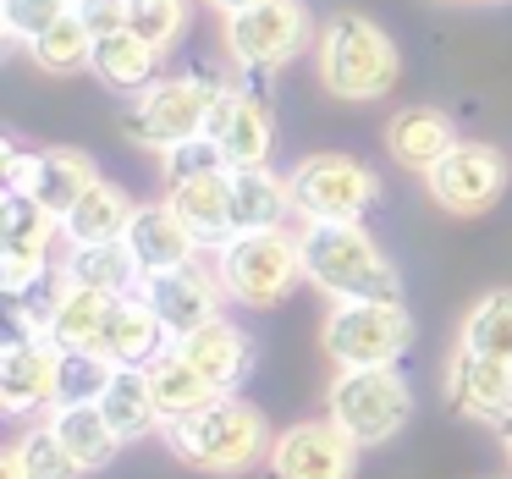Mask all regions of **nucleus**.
<instances>
[{"label":"nucleus","mask_w":512,"mask_h":479,"mask_svg":"<svg viewBox=\"0 0 512 479\" xmlns=\"http://www.w3.org/2000/svg\"><path fill=\"white\" fill-rule=\"evenodd\" d=\"M100 182V166H94L83 149H39L34 166H28V188L45 210H56L61 221H67V210L83 199V193Z\"/></svg>","instance_id":"nucleus-23"},{"label":"nucleus","mask_w":512,"mask_h":479,"mask_svg":"<svg viewBox=\"0 0 512 479\" xmlns=\"http://www.w3.org/2000/svg\"><path fill=\"white\" fill-rule=\"evenodd\" d=\"M67 12H78V0H0V28H6L12 45H34Z\"/></svg>","instance_id":"nucleus-35"},{"label":"nucleus","mask_w":512,"mask_h":479,"mask_svg":"<svg viewBox=\"0 0 512 479\" xmlns=\"http://www.w3.org/2000/svg\"><path fill=\"white\" fill-rule=\"evenodd\" d=\"M133 215H138V204L127 199L116 182L100 177V182H94V188L67 210L61 232H67V243H122L127 226H133Z\"/></svg>","instance_id":"nucleus-29"},{"label":"nucleus","mask_w":512,"mask_h":479,"mask_svg":"<svg viewBox=\"0 0 512 479\" xmlns=\"http://www.w3.org/2000/svg\"><path fill=\"white\" fill-rule=\"evenodd\" d=\"M144 298H149V309L160 314V325L171 331V342H177V336H193L199 325L221 320L226 281H221V270H210V265L193 259V265L144 276Z\"/></svg>","instance_id":"nucleus-14"},{"label":"nucleus","mask_w":512,"mask_h":479,"mask_svg":"<svg viewBox=\"0 0 512 479\" xmlns=\"http://www.w3.org/2000/svg\"><path fill=\"white\" fill-rule=\"evenodd\" d=\"M171 210L199 232L204 248H221L226 237L237 232L232 226V166H215V171H199L188 182H171L166 188Z\"/></svg>","instance_id":"nucleus-19"},{"label":"nucleus","mask_w":512,"mask_h":479,"mask_svg":"<svg viewBox=\"0 0 512 479\" xmlns=\"http://www.w3.org/2000/svg\"><path fill=\"white\" fill-rule=\"evenodd\" d=\"M78 12L94 28V39L111 34V28H127V0H78Z\"/></svg>","instance_id":"nucleus-38"},{"label":"nucleus","mask_w":512,"mask_h":479,"mask_svg":"<svg viewBox=\"0 0 512 479\" xmlns=\"http://www.w3.org/2000/svg\"><path fill=\"white\" fill-rule=\"evenodd\" d=\"M127 28L144 39L149 50H177L193 28V0H127Z\"/></svg>","instance_id":"nucleus-33"},{"label":"nucleus","mask_w":512,"mask_h":479,"mask_svg":"<svg viewBox=\"0 0 512 479\" xmlns=\"http://www.w3.org/2000/svg\"><path fill=\"white\" fill-rule=\"evenodd\" d=\"M111 292H94V287H78L67 281L56 298V314H50L45 336L61 347V353H100V336H105V320H111Z\"/></svg>","instance_id":"nucleus-26"},{"label":"nucleus","mask_w":512,"mask_h":479,"mask_svg":"<svg viewBox=\"0 0 512 479\" xmlns=\"http://www.w3.org/2000/svg\"><path fill=\"white\" fill-rule=\"evenodd\" d=\"M215 166H226L221 144H215L210 133H204V138H188V144L166 149V188H171V182H188V177H199V171H215Z\"/></svg>","instance_id":"nucleus-37"},{"label":"nucleus","mask_w":512,"mask_h":479,"mask_svg":"<svg viewBox=\"0 0 512 479\" xmlns=\"http://www.w3.org/2000/svg\"><path fill=\"white\" fill-rule=\"evenodd\" d=\"M490 6H496V0H490Z\"/></svg>","instance_id":"nucleus-42"},{"label":"nucleus","mask_w":512,"mask_h":479,"mask_svg":"<svg viewBox=\"0 0 512 479\" xmlns=\"http://www.w3.org/2000/svg\"><path fill=\"white\" fill-rule=\"evenodd\" d=\"M314 67H320V83L336 100H386V94L397 89L402 56L386 39V28H375L369 17L342 12V17L325 23Z\"/></svg>","instance_id":"nucleus-4"},{"label":"nucleus","mask_w":512,"mask_h":479,"mask_svg":"<svg viewBox=\"0 0 512 479\" xmlns=\"http://www.w3.org/2000/svg\"><path fill=\"white\" fill-rule=\"evenodd\" d=\"M166 342H171V331L160 325V314L149 309L144 292H127V298L111 303V320H105V336H100V353L111 358L116 369H144Z\"/></svg>","instance_id":"nucleus-20"},{"label":"nucleus","mask_w":512,"mask_h":479,"mask_svg":"<svg viewBox=\"0 0 512 479\" xmlns=\"http://www.w3.org/2000/svg\"><path fill=\"white\" fill-rule=\"evenodd\" d=\"M28 56L39 61V72H56V78L83 72L94 61V28L83 23V12H67L61 23H50L45 34L28 45Z\"/></svg>","instance_id":"nucleus-31"},{"label":"nucleus","mask_w":512,"mask_h":479,"mask_svg":"<svg viewBox=\"0 0 512 479\" xmlns=\"http://www.w3.org/2000/svg\"><path fill=\"white\" fill-rule=\"evenodd\" d=\"M144 375H149V391H155V408H160V419H188V413H199V408H210L221 391L204 380V369L193 364L188 353H182V342H166L155 358L144 364Z\"/></svg>","instance_id":"nucleus-21"},{"label":"nucleus","mask_w":512,"mask_h":479,"mask_svg":"<svg viewBox=\"0 0 512 479\" xmlns=\"http://www.w3.org/2000/svg\"><path fill=\"white\" fill-rule=\"evenodd\" d=\"M61 402V347L50 336L17 331L0 353V408L6 419H28Z\"/></svg>","instance_id":"nucleus-13"},{"label":"nucleus","mask_w":512,"mask_h":479,"mask_svg":"<svg viewBox=\"0 0 512 479\" xmlns=\"http://www.w3.org/2000/svg\"><path fill=\"white\" fill-rule=\"evenodd\" d=\"M413 347V314L402 298H342L325 314V353L336 369H375L397 364Z\"/></svg>","instance_id":"nucleus-7"},{"label":"nucleus","mask_w":512,"mask_h":479,"mask_svg":"<svg viewBox=\"0 0 512 479\" xmlns=\"http://www.w3.org/2000/svg\"><path fill=\"white\" fill-rule=\"evenodd\" d=\"M364 446L336 419H309L276 435L270 446V479H353Z\"/></svg>","instance_id":"nucleus-12"},{"label":"nucleus","mask_w":512,"mask_h":479,"mask_svg":"<svg viewBox=\"0 0 512 479\" xmlns=\"http://www.w3.org/2000/svg\"><path fill=\"white\" fill-rule=\"evenodd\" d=\"M446 402H452L463 419L507 424L512 419V364L485 358V353L457 342L452 364H446Z\"/></svg>","instance_id":"nucleus-15"},{"label":"nucleus","mask_w":512,"mask_h":479,"mask_svg":"<svg viewBox=\"0 0 512 479\" xmlns=\"http://www.w3.org/2000/svg\"><path fill=\"white\" fill-rule=\"evenodd\" d=\"M501 446H507V463H512V419L501 424Z\"/></svg>","instance_id":"nucleus-41"},{"label":"nucleus","mask_w":512,"mask_h":479,"mask_svg":"<svg viewBox=\"0 0 512 479\" xmlns=\"http://www.w3.org/2000/svg\"><path fill=\"white\" fill-rule=\"evenodd\" d=\"M463 347H474V353H485V358L512 364V287L485 292V298L468 309V320H463Z\"/></svg>","instance_id":"nucleus-32"},{"label":"nucleus","mask_w":512,"mask_h":479,"mask_svg":"<svg viewBox=\"0 0 512 479\" xmlns=\"http://www.w3.org/2000/svg\"><path fill=\"white\" fill-rule=\"evenodd\" d=\"M116 364L105 353H61V402H100Z\"/></svg>","instance_id":"nucleus-36"},{"label":"nucleus","mask_w":512,"mask_h":479,"mask_svg":"<svg viewBox=\"0 0 512 479\" xmlns=\"http://www.w3.org/2000/svg\"><path fill=\"white\" fill-rule=\"evenodd\" d=\"M210 6H215V12L232 17V12H243V6H259V0H210Z\"/></svg>","instance_id":"nucleus-40"},{"label":"nucleus","mask_w":512,"mask_h":479,"mask_svg":"<svg viewBox=\"0 0 512 479\" xmlns=\"http://www.w3.org/2000/svg\"><path fill=\"white\" fill-rule=\"evenodd\" d=\"M56 237H67L56 210H45L34 193H6V204H0V281H6V298H23L34 281H45Z\"/></svg>","instance_id":"nucleus-10"},{"label":"nucleus","mask_w":512,"mask_h":479,"mask_svg":"<svg viewBox=\"0 0 512 479\" xmlns=\"http://www.w3.org/2000/svg\"><path fill=\"white\" fill-rule=\"evenodd\" d=\"M177 342H182V353L204 369V380H210L221 397H232L248 380V369H254V336H248L243 325H232L226 314L210 325H199L193 336H177Z\"/></svg>","instance_id":"nucleus-18"},{"label":"nucleus","mask_w":512,"mask_h":479,"mask_svg":"<svg viewBox=\"0 0 512 479\" xmlns=\"http://www.w3.org/2000/svg\"><path fill=\"white\" fill-rule=\"evenodd\" d=\"M61 276L78 281V287H94V292H111V298H127V292H144V265L138 254L122 243H72Z\"/></svg>","instance_id":"nucleus-25"},{"label":"nucleus","mask_w":512,"mask_h":479,"mask_svg":"<svg viewBox=\"0 0 512 479\" xmlns=\"http://www.w3.org/2000/svg\"><path fill=\"white\" fill-rule=\"evenodd\" d=\"M424 182H430V199L441 204V210L485 215L490 204L507 193L512 166H507V155H501L496 144H468V138H457V144L424 171Z\"/></svg>","instance_id":"nucleus-11"},{"label":"nucleus","mask_w":512,"mask_h":479,"mask_svg":"<svg viewBox=\"0 0 512 479\" xmlns=\"http://www.w3.org/2000/svg\"><path fill=\"white\" fill-rule=\"evenodd\" d=\"M331 419L353 435L358 446H386L402 435V424L413 419V391L397 375V364H375V369H342L325 391Z\"/></svg>","instance_id":"nucleus-5"},{"label":"nucleus","mask_w":512,"mask_h":479,"mask_svg":"<svg viewBox=\"0 0 512 479\" xmlns=\"http://www.w3.org/2000/svg\"><path fill=\"white\" fill-rule=\"evenodd\" d=\"M50 430L67 441V452L83 463V474H94V468H111L116 452H122V435H116V424L105 419L100 402H56L50 408Z\"/></svg>","instance_id":"nucleus-22"},{"label":"nucleus","mask_w":512,"mask_h":479,"mask_svg":"<svg viewBox=\"0 0 512 479\" xmlns=\"http://www.w3.org/2000/svg\"><path fill=\"white\" fill-rule=\"evenodd\" d=\"M0 479H28L23 463H17V452H0Z\"/></svg>","instance_id":"nucleus-39"},{"label":"nucleus","mask_w":512,"mask_h":479,"mask_svg":"<svg viewBox=\"0 0 512 479\" xmlns=\"http://www.w3.org/2000/svg\"><path fill=\"white\" fill-rule=\"evenodd\" d=\"M166 446L199 474H248L270 457L276 435H270L265 413L243 397H215L210 408L188 413V419L166 424Z\"/></svg>","instance_id":"nucleus-1"},{"label":"nucleus","mask_w":512,"mask_h":479,"mask_svg":"<svg viewBox=\"0 0 512 479\" xmlns=\"http://www.w3.org/2000/svg\"><path fill=\"white\" fill-rule=\"evenodd\" d=\"M100 408H105V419L116 424V435H122V441H144V435L166 430V419H160V408H155V391H149L144 369H116L111 386H105V397H100Z\"/></svg>","instance_id":"nucleus-30"},{"label":"nucleus","mask_w":512,"mask_h":479,"mask_svg":"<svg viewBox=\"0 0 512 479\" xmlns=\"http://www.w3.org/2000/svg\"><path fill=\"white\" fill-rule=\"evenodd\" d=\"M309 6L303 0H259L226 17V56L254 78V72H276L309 45Z\"/></svg>","instance_id":"nucleus-9"},{"label":"nucleus","mask_w":512,"mask_h":479,"mask_svg":"<svg viewBox=\"0 0 512 479\" xmlns=\"http://www.w3.org/2000/svg\"><path fill=\"white\" fill-rule=\"evenodd\" d=\"M210 138L221 144L226 166H270V144H276V116L259 89H226L210 116Z\"/></svg>","instance_id":"nucleus-16"},{"label":"nucleus","mask_w":512,"mask_h":479,"mask_svg":"<svg viewBox=\"0 0 512 479\" xmlns=\"http://www.w3.org/2000/svg\"><path fill=\"white\" fill-rule=\"evenodd\" d=\"M452 144H457L452 116L435 111V105H408V111H397V116H391V127H386L391 160H397V166H408V171H430Z\"/></svg>","instance_id":"nucleus-24"},{"label":"nucleus","mask_w":512,"mask_h":479,"mask_svg":"<svg viewBox=\"0 0 512 479\" xmlns=\"http://www.w3.org/2000/svg\"><path fill=\"white\" fill-rule=\"evenodd\" d=\"M287 182L303 221H364L380 204V177L353 155H309L292 166Z\"/></svg>","instance_id":"nucleus-8"},{"label":"nucleus","mask_w":512,"mask_h":479,"mask_svg":"<svg viewBox=\"0 0 512 479\" xmlns=\"http://www.w3.org/2000/svg\"><path fill=\"white\" fill-rule=\"evenodd\" d=\"M127 248L138 254L144 276H160V270L193 265L204 243H199V232L171 210V199H160V204H138L133 226H127Z\"/></svg>","instance_id":"nucleus-17"},{"label":"nucleus","mask_w":512,"mask_h":479,"mask_svg":"<svg viewBox=\"0 0 512 479\" xmlns=\"http://www.w3.org/2000/svg\"><path fill=\"white\" fill-rule=\"evenodd\" d=\"M155 61H160V50H149L133 28H111V34L94 39L89 72L116 94H144L149 83H155Z\"/></svg>","instance_id":"nucleus-28"},{"label":"nucleus","mask_w":512,"mask_h":479,"mask_svg":"<svg viewBox=\"0 0 512 479\" xmlns=\"http://www.w3.org/2000/svg\"><path fill=\"white\" fill-rule=\"evenodd\" d=\"M292 210V182L270 166H237L232 171V226L237 232H265L281 226Z\"/></svg>","instance_id":"nucleus-27"},{"label":"nucleus","mask_w":512,"mask_h":479,"mask_svg":"<svg viewBox=\"0 0 512 479\" xmlns=\"http://www.w3.org/2000/svg\"><path fill=\"white\" fill-rule=\"evenodd\" d=\"M303 270L320 292L342 298H402V276L364 221H309L303 226Z\"/></svg>","instance_id":"nucleus-2"},{"label":"nucleus","mask_w":512,"mask_h":479,"mask_svg":"<svg viewBox=\"0 0 512 479\" xmlns=\"http://www.w3.org/2000/svg\"><path fill=\"white\" fill-rule=\"evenodd\" d=\"M221 94L226 89L210 78H160L133 100V111L122 116V133L138 149H160L166 155V149L210 133V116L221 105Z\"/></svg>","instance_id":"nucleus-6"},{"label":"nucleus","mask_w":512,"mask_h":479,"mask_svg":"<svg viewBox=\"0 0 512 479\" xmlns=\"http://www.w3.org/2000/svg\"><path fill=\"white\" fill-rule=\"evenodd\" d=\"M12 452H17V463H23L28 479H83V463L67 452V441H61L50 424H34Z\"/></svg>","instance_id":"nucleus-34"},{"label":"nucleus","mask_w":512,"mask_h":479,"mask_svg":"<svg viewBox=\"0 0 512 479\" xmlns=\"http://www.w3.org/2000/svg\"><path fill=\"white\" fill-rule=\"evenodd\" d=\"M215 270L226 281V298L248 303V309H276L309 276L303 270V232H287V226L232 232L215 248Z\"/></svg>","instance_id":"nucleus-3"}]
</instances>
